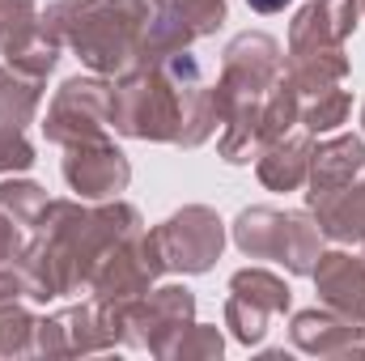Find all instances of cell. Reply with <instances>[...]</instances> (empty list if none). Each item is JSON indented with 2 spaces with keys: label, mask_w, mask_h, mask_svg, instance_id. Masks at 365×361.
I'll list each match as a JSON object with an SVG mask.
<instances>
[{
  "label": "cell",
  "mask_w": 365,
  "mask_h": 361,
  "mask_svg": "<svg viewBox=\"0 0 365 361\" xmlns=\"http://www.w3.org/2000/svg\"><path fill=\"white\" fill-rule=\"evenodd\" d=\"M170 243V264L179 268H208L212 255L221 251V221L208 213V208H187L182 217H175L162 234Z\"/></svg>",
  "instance_id": "obj_1"
},
{
  "label": "cell",
  "mask_w": 365,
  "mask_h": 361,
  "mask_svg": "<svg viewBox=\"0 0 365 361\" xmlns=\"http://www.w3.org/2000/svg\"><path fill=\"white\" fill-rule=\"evenodd\" d=\"M357 0H319L293 21V56L297 51H327L353 30Z\"/></svg>",
  "instance_id": "obj_2"
},
{
  "label": "cell",
  "mask_w": 365,
  "mask_h": 361,
  "mask_svg": "<svg viewBox=\"0 0 365 361\" xmlns=\"http://www.w3.org/2000/svg\"><path fill=\"white\" fill-rule=\"evenodd\" d=\"M64 175H68V183L77 191H86V195H106V191H119L128 183V166H123V158L110 145H98L93 153L90 149H77L68 158Z\"/></svg>",
  "instance_id": "obj_3"
},
{
  "label": "cell",
  "mask_w": 365,
  "mask_h": 361,
  "mask_svg": "<svg viewBox=\"0 0 365 361\" xmlns=\"http://www.w3.org/2000/svg\"><path fill=\"white\" fill-rule=\"evenodd\" d=\"M361 166H365V145L357 136H344V141L319 149V158H314V204L327 200V195H336V191H344L349 179Z\"/></svg>",
  "instance_id": "obj_4"
},
{
  "label": "cell",
  "mask_w": 365,
  "mask_h": 361,
  "mask_svg": "<svg viewBox=\"0 0 365 361\" xmlns=\"http://www.w3.org/2000/svg\"><path fill=\"white\" fill-rule=\"evenodd\" d=\"M319 280L327 289L331 302H340L344 310L365 315V264L349 255H327V264L319 268Z\"/></svg>",
  "instance_id": "obj_5"
},
{
  "label": "cell",
  "mask_w": 365,
  "mask_h": 361,
  "mask_svg": "<svg viewBox=\"0 0 365 361\" xmlns=\"http://www.w3.org/2000/svg\"><path fill=\"white\" fill-rule=\"evenodd\" d=\"M30 34H34L30 0H0V51L21 56V47H26Z\"/></svg>",
  "instance_id": "obj_6"
},
{
  "label": "cell",
  "mask_w": 365,
  "mask_h": 361,
  "mask_svg": "<svg viewBox=\"0 0 365 361\" xmlns=\"http://www.w3.org/2000/svg\"><path fill=\"white\" fill-rule=\"evenodd\" d=\"M259 175H264V183H272V187H293V183L306 175V149H302V145L276 149L272 158L259 166Z\"/></svg>",
  "instance_id": "obj_7"
},
{
  "label": "cell",
  "mask_w": 365,
  "mask_h": 361,
  "mask_svg": "<svg viewBox=\"0 0 365 361\" xmlns=\"http://www.w3.org/2000/svg\"><path fill=\"white\" fill-rule=\"evenodd\" d=\"M175 9V17L195 21V34H204L212 21H221V0H166Z\"/></svg>",
  "instance_id": "obj_8"
},
{
  "label": "cell",
  "mask_w": 365,
  "mask_h": 361,
  "mask_svg": "<svg viewBox=\"0 0 365 361\" xmlns=\"http://www.w3.org/2000/svg\"><path fill=\"white\" fill-rule=\"evenodd\" d=\"M344 111H349V98L336 90H327V102H319L310 115H306V123L314 128V132H327V128H336L340 119H344Z\"/></svg>",
  "instance_id": "obj_9"
},
{
  "label": "cell",
  "mask_w": 365,
  "mask_h": 361,
  "mask_svg": "<svg viewBox=\"0 0 365 361\" xmlns=\"http://www.w3.org/2000/svg\"><path fill=\"white\" fill-rule=\"evenodd\" d=\"M21 171V166H30V145L13 132V128H0V171Z\"/></svg>",
  "instance_id": "obj_10"
},
{
  "label": "cell",
  "mask_w": 365,
  "mask_h": 361,
  "mask_svg": "<svg viewBox=\"0 0 365 361\" xmlns=\"http://www.w3.org/2000/svg\"><path fill=\"white\" fill-rule=\"evenodd\" d=\"M251 9H259V13H276V9H284L289 0H247Z\"/></svg>",
  "instance_id": "obj_11"
}]
</instances>
